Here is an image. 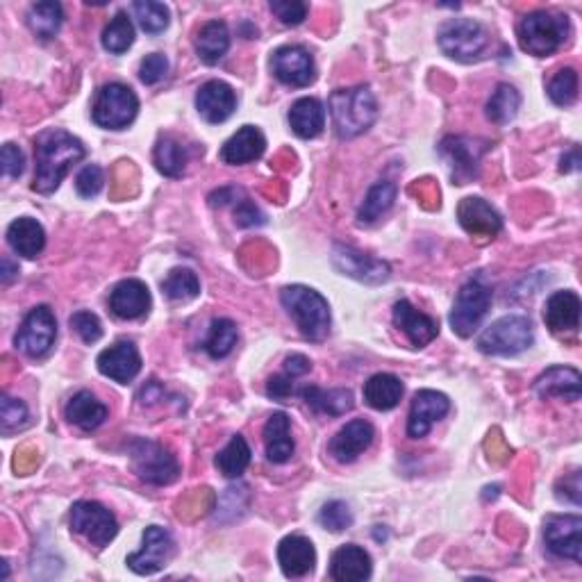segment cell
Here are the masks:
<instances>
[{"label": "cell", "mask_w": 582, "mask_h": 582, "mask_svg": "<svg viewBox=\"0 0 582 582\" xmlns=\"http://www.w3.org/2000/svg\"><path fill=\"white\" fill-rule=\"evenodd\" d=\"M548 96L560 107H571L578 98V73L571 66H564L548 82Z\"/></svg>", "instance_id": "obj_45"}, {"label": "cell", "mask_w": 582, "mask_h": 582, "mask_svg": "<svg viewBox=\"0 0 582 582\" xmlns=\"http://www.w3.org/2000/svg\"><path fill=\"white\" fill-rule=\"evenodd\" d=\"M544 321L551 332H576L580 326V298L576 291H555L546 301Z\"/></svg>", "instance_id": "obj_27"}, {"label": "cell", "mask_w": 582, "mask_h": 582, "mask_svg": "<svg viewBox=\"0 0 582 582\" xmlns=\"http://www.w3.org/2000/svg\"><path fill=\"white\" fill-rule=\"evenodd\" d=\"M489 305H492V289L480 278H471L467 285H462L451 312V328L455 335L464 339L471 337L487 317Z\"/></svg>", "instance_id": "obj_9"}, {"label": "cell", "mask_w": 582, "mask_h": 582, "mask_svg": "<svg viewBox=\"0 0 582 582\" xmlns=\"http://www.w3.org/2000/svg\"><path fill=\"white\" fill-rule=\"evenodd\" d=\"M35 157L37 171L32 189L39 194H53L71 166L85 157V146L69 132L46 130L35 139Z\"/></svg>", "instance_id": "obj_1"}, {"label": "cell", "mask_w": 582, "mask_h": 582, "mask_svg": "<svg viewBox=\"0 0 582 582\" xmlns=\"http://www.w3.org/2000/svg\"><path fill=\"white\" fill-rule=\"evenodd\" d=\"M71 528L91 546L105 548L119 532L114 514L96 501H80L71 510Z\"/></svg>", "instance_id": "obj_11"}, {"label": "cell", "mask_w": 582, "mask_h": 582, "mask_svg": "<svg viewBox=\"0 0 582 582\" xmlns=\"http://www.w3.org/2000/svg\"><path fill=\"white\" fill-rule=\"evenodd\" d=\"M57 339V321L55 314L48 305H39L35 310L28 312V317L23 319L19 332H16L14 344L23 355L39 360L51 353Z\"/></svg>", "instance_id": "obj_10"}, {"label": "cell", "mask_w": 582, "mask_h": 582, "mask_svg": "<svg viewBox=\"0 0 582 582\" xmlns=\"http://www.w3.org/2000/svg\"><path fill=\"white\" fill-rule=\"evenodd\" d=\"M557 489H567V494H560V501H569L573 505H580V473H571L564 480L557 482Z\"/></svg>", "instance_id": "obj_55"}, {"label": "cell", "mask_w": 582, "mask_h": 582, "mask_svg": "<svg viewBox=\"0 0 582 582\" xmlns=\"http://www.w3.org/2000/svg\"><path fill=\"white\" fill-rule=\"evenodd\" d=\"M403 382L396 378L394 373H376L367 382H364V401L369 407L378 412L394 410L403 398Z\"/></svg>", "instance_id": "obj_31"}, {"label": "cell", "mask_w": 582, "mask_h": 582, "mask_svg": "<svg viewBox=\"0 0 582 582\" xmlns=\"http://www.w3.org/2000/svg\"><path fill=\"white\" fill-rule=\"evenodd\" d=\"M571 35V23L564 14L553 12H530L521 19L517 28L519 46L528 55L548 57L560 51L564 41Z\"/></svg>", "instance_id": "obj_4"}, {"label": "cell", "mask_w": 582, "mask_h": 582, "mask_svg": "<svg viewBox=\"0 0 582 582\" xmlns=\"http://www.w3.org/2000/svg\"><path fill=\"white\" fill-rule=\"evenodd\" d=\"M251 464V446L241 435H235L228 446L216 455V469L226 478H241V473Z\"/></svg>", "instance_id": "obj_39"}, {"label": "cell", "mask_w": 582, "mask_h": 582, "mask_svg": "<svg viewBox=\"0 0 582 582\" xmlns=\"http://www.w3.org/2000/svg\"><path fill=\"white\" fill-rule=\"evenodd\" d=\"M319 523L330 532H342L353 526V512L344 501H330L323 505Z\"/></svg>", "instance_id": "obj_47"}, {"label": "cell", "mask_w": 582, "mask_h": 582, "mask_svg": "<svg viewBox=\"0 0 582 582\" xmlns=\"http://www.w3.org/2000/svg\"><path fill=\"white\" fill-rule=\"evenodd\" d=\"M532 323L519 314H510L494 321L478 339V348L485 355H519L532 346Z\"/></svg>", "instance_id": "obj_8"}, {"label": "cell", "mask_w": 582, "mask_h": 582, "mask_svg": "<svg viewBox=\"0 0 582 582\" xmlns=\"http://www.w3.org/2000/svg\"><path fill=\"white\" fill-rule=\"evenodd\" d=\"M153 160H155L157 171L164 173V176L180 178L187 166V148L182 146L176 137L166 135L157 141Z\"/></svg>", "instance_id": "obj_37"}, {"label": "cell", "mask_w": 582, "mask_h": 582, "mask_svg": "<svg viewBox=\"0 0 582 582\" xmlns=\"http://www.w3.org/2000/svg\"><path fill=\"white\" fill-rule=\"evenodd\" d=\"M278 562L287 578H303L317 564V551L303 535H289L278 546Z\"/></svg>", "instance_id": "obj_24"}, {"label": "cell", "mask_w": 582, "mask_h": 582, "mask_svg": "<svg viewBox=\"0 0 582 582\" xmlns=\"http://www.w3.org/2000/svg\"><path fill=\"white\" fill-rule=\"evenodd\" d=\"M169 73V60L162 53L146 55L139 66V78L144 85H157Z\"/></svg>", "instance_id": "obj_51"}, {"label": "cell", "mask_w": 582, "mask_h": 582, "mask_svg": "<svg viewBox=\"0 0 582 582\" xmlns=\"http://www.w3.org/2000/svg\"><path fill=\"white\" fill-rule=\"evenodd\" d=\"M289 126L294 130V135L301 139L319 137L323 128H326V110H323L321 101H317V98L296 101L289 110Z\"/></svg>", "instance_id": "obj_32"}, {"label": "cell", "mask_w": 582, "mask_h": 582, "mask_svg": "<svg viewBox=\"0 0 582 582\" xmlns=\"http://www.w3.org/2000/svg\"><path fill=\"white\" fill-rule=\"evenodd\" d=\"M332 264L344 276H351L360 282H369V285H378L389 278V264L376 260V257L364 255L355 251L351 246H335L332 251Z\"/></svg>", "instance_id": "obj_16"}, {"label": "cell", "mask_w": 582, "mask_h": 582, "mask_svg": "<svg viewBox=\"0 0 582 582\" xmlns=\"http://www.w3.org/2000/svg\"><path fill=\"white\" fill-rule=\"evenodd\" d=\"M96 364L98 371H101L105 378L121 382V385H128V382L139 376L141 355L132 342H116L114 346L105 348V351L98 355Z\"/></svg>", "instance_id": "obj_17"}, {"label": "cell", "mask_w": 582, "mask_h": 582, "mask_svg": "<svg viewBox=\"0 0 582 582\" xmlns=\"http://www.w3.org/2000/svg\"><path fill=\"white\" fill-rule=\"evenodd\" d=\"M521 96L512 85H498L492 98L487 101V116L496 126H505L510 123L519 112Z\"/></svg>", "instance_id": "obj_40"}, {"label": "cell", "mask_w": 582, "mask_h": 582, "mask_svg": "<svg viewBox=\"0 0 582 582\" xmlns=\"http://www.w3.org/2000/svg\"><path fill=\"white\" fill-rule=\"evenodd\" d=\"M162 289L171 301H191L201 294V280L191 269H173L162 282Z\"/></svg>", "instance_id": "obj_43"}, {"label": "cell", "mask_w": 582, "mask_h": 582, "mask_svg": "<svg viewBox=\"0 0 582 582\" xmlns=\"http://www.w3.org/2000/svg\"><path fill=\"white\" fill-rule=\"evenodd\" d=\"M132 44H135V26H132L126 12H119L103 30V48L112 55H121Z\"/></svg>", "instance_id": "obj_41"}, {"label": "cell", "mask_w": 582, "mask_h": 582, "mask_svg": "<svg viewBox=\"0 0 582 582\" xmlns=\"http://www.w3.org/2000/svg\"><path fill=\"white\" fill-rule=\"evenodd\" d=\"M535 392L542 398H562V401H580L582 378L571 367H551L535 380Z\"/></svg>", "instance_id": "obj_26"}, {"label": "cell", "mask_w": 582, "mask_h": 582, "mask_svg": "<svg viewBox=\"0 0 582 582\" xmlns=\"http://www.w3.org/2000/svg\"><path fill=\"white\" fill-rule=\"evenodd\" d=\"M0 273H3V282H10L19 273V266H14L10 257H3V271Z\"/></svg>", "instance_id": "obj_58"}, {"label": "cell", "mask_w": 582, "mask_h": 582, "mask_svg": "<svg viewBox=\"0 0 582 582\" xmlns=\"http://www.w3.org/2000/svg\"><path fill=\"white\" fill-rule=\"evenodd\" d=\"M264 148H266V139L262 132L255 126H244L241 130H237L235 135L226 141V144H223L221 160L232 166L248 164V162L260 160V157L264 155Z\"/></svg>", "instance_id": "obj_28"}, {"label": "cell", "mask_w": 582, "mask_h": 582, "mask_svg": "<svg viewBox=\"0 0 582 582\" xmlns=\"http://www.w3.org/2000/svg\"><path fill=\"white\" fill-rule=\"evenodd\" d=\"M196 110L201 112V116L207 123L228 121L237 110L235 89L223 80L205 82L196 94Z\"/></svg>", "instance_id": "obj_20"}, {"label": "cell", "mask_w": 582, "mask_h": 582, "mask_svg": "<svg viewBox=\"0 0 582 582\" xmlns=\"http://www.w3.org/2000/svg\"><path fill=\"white\" fill-rule=\"evenodd\" d=\"M105 185V176H103V169L96 164H87L85 169L78 173L76 178V189L82 198H94L101 194V189Z\"/></svg>", "instance_id": "obj_49"}, {"label": "cell", "mask_w": 582, "mask_h": 582, "mask_svg": "<svg viewBox=\"0 0 582 582\" xmlns=\"http://www.w3.org/2000/svg\"><path fill=\"white\" fill-rule=\"evenodd\" d=\"M310 369H312V364L305 355H291L285 360V373L289 378L305 376V373H310Z\"/></svg>", "instance_id": "obj_56"}, {"label": "cell", "mask_w": 582, "mask_h": 582, "mask_svg": "<svg viewBox=\"0 0 582 582\" xmlns=\"http://www.w3.org/2000/svg\"><path fill=\"white\" fill-rule=\"evenodd\" d=\"M305 403L312 407L314 412H321V414H328V417H342V414L351 412L353 410V394L351 389H319V387H303L301 392Z\"/></svg>", "instance_id": "obj_35"}, {"label": "cell", "mask_w": 582, "mask_h": 582, "mask_svg": "<svg viewBox=\"0 0 582 582\" xmlns=\"http://www.w3.org/2000/svg\"><path fill=\"white\" fill-rule=\"evenodd\" d=\"M373 437H376V430H373L371 423L364 419H355L351 423H346V426L330 439L328 453L335 457L339 464H351L367 451Z\"/></svg>", "instance_id": "obj_19"}, {"label": "cell", "mask_w": 582, "mask_h": 582, "mask_svg": "<svg viewBox=\"0 0 582 582\" xmlns=\"http://www.w3.org/2000/svg\"><path fill=\"white\" fill-rule=\"evenodd\" d=\"M396 194H398L396 182L392 180L376 182V185L369 189V194L364 196V203L360 207V212H357V221H360L362 226H371V223H376L382 214H387L389 210H392Z\"/></svg>", "instance_id": "obj_36"}, {"label": "cell", "mask_w": 582, "mask_h": 582, "mask_svg": "<svg viewBox=\"0 0 582 582\" xmlns=\"http://www.w3.org/2000/svg\"><path fill=\"white\" fill-rule=\"evenodd\" d=\"M373 571L371 555L357 544H346L332 553L330 576L337 582H362L369 580Z\"/></svg>", "instance_id": "obj_25"}, {"label": "cell", "mask_w": 582, "mask_h": 582, "mask_svg": "<svg viewBox=\"0 0 582 582\" xmlns=\"http://www.w3.org/2000/svg\"><path fill=\"white\" fill-rule=\"evenodd\" d=\"M173 557V539L169 530L162 526H148L144 530V546L141 551L128 555L126 564L137 576H153L162 571Z\"/></svg>", "instance_id": "obj_13"}, {"label": "cell", "mask_w": 582, "mask_h": 582, "mask_svg": "<svg viewBox=\"0 0 582 582\" xmlns=\"http://www.w3.org/2000/svg\"><path fill=\"white\" fill-rule=\"evenodd\" d=\"M271 12L285 26H301L307 16V5L298 3V0H271Z\"/></svg>", "instance_id": "obj_50"}, {"label": "cell", "mask_w": 582, "mask_h": 582, "mask_svg": "<svg viewBox=\"0 0 582 582\" xmlns=\"http://www.w3.org/2000/svg\"><path fill=\"white\" fill-rule=\"evenodd\" d=\"M130 462L137 476L151 485H171L180 476L176 455L151 439H135L130 444Z\"/></svg>", "instance_id": "obj_6"}, {"label": "cell", "mask_w": 582, "mask_h": 582, "mask_svg": "<svg viewBox=\"0 0 582 582\" xmlns=\"http://www.w3.org/2000/svg\"><path fill=\"white\" fill-rule=\"evenodd\" d=\"M28 426V407L19 398L3 396L0 401V430L3 435H12L16 430H23Z\"/></svg>", "instance_id": "obj_46"}, {"label": "cell", "mask_w": 582, "mask_h": 582, "mask_svg": "<svg viewBox=\"0 0 582 582\" xmlns=\"http://www.w3.org/2000/svg\"><path fill=\"white\" fill-rule=\"evenodd\" d=\"M439 153L446 157L457 185H467L471 178H476L482 155V146H476V141L467 137H446L439 146Z\"/></svg>", "instance_id": "obj_21"}, {"label": "cell", "mask_w": 582, "mask_h": 582, "mask_svg": "<svg viewBox=\"0 0 582 582\" xmlns=\"http://www.w3.org/2000/svg\"><path fill=\"white\" fill-rule=\"evenodd\" d=\"M544 542L562 560L580 562L582 557V519L578 514H551L544 521Z\"/></svg>", "instance_id": "obj_12"}, {"label": "cell", "mask_w": 582, "mask_h": 582, "mask_svg": "<svg viewBox=\"0 0 582 582\" xmlns=\"http://www.w3.org/2000/svg\"><path fill=\"white\" fill-rule=\"evenodd\" d=\"M132 10H135V16L139 21V26L148 35H160L166 28H169V7L164 3H155V0H137L135 5H132Z\"/></svg>", "instance_id": "obj_44"}, {"label": "cell", "mask_w": 582, "mask_h": 582, "mask_svg": "<svg viewBox=\"0 0 582 582\" xmlns=\"http://www.w3.org/2000/svg\"><path fill=\"white\" fill-rule=\"evenodd\" d=\"M280 301L298 330L310 342H323L330 332V307L319 291L303 285H291L280 291Z\"/></svg>", "instance_id": "obj_3"}, {"label": "cell", "mask_w": 582, "mask_h": 582, "mask_svg": "<svg viewBox=\"0 0 582 582\" xmlns=\"http://www.w3.org/2000/svg\"><path fill=\"white\" fill-rule=\"evenodd\" d=\"M578 164H580L578 148H573V151H571L569 155H564V157H562V166H560V171H564V173H569V171H576V169H578Z\"/></svg>", "instance_id": "obj_57"}, {"label": "cell", "mask_w": 582, "mask_h": 582, "mask_svg": "<svg viewBox=\"0 0 582 582\" xmlns=\"http://www.w3.org/2000/svg\"><path fill=\"white\" fill-rule=\"evenodd\" d=\"M266 457L273 464H285L294 455V439H291V423L285 412L271 414L264 426Z\"/></svg>", "instance_id": "obj_30"}, {"label": "cell", "mask_w": 582, "mask_h": 582, "mask_svg": "<svg viewBox=\"0 0 582 582\" xmlns=\"http://www.w3.org/2000/svg\"><path fill=\"white\" fill-rule=\"evenodd\" d=\"M394 323L417 348L428 346L432 339L439 335V323L428 317V314L419 312L417 307L410 301H405V298L394 305Z\"/></svg>", "instance_id": "obj_23"}, {"label": "cell", "mask_w": 582, "mask_h": 582, "mask_svg": "<svg viewBox=\"0 0 582 582\" xmlns=\"http://www.w3.org/2000/svg\"><path fill=\"white\" fill-rule=\"evenodd\" d=\"M439 48L457 62H476L487 51V30L473 19H451L439 28Z\"/></svg>", "instance_id": "obj_5"}, {"label": "cell", "mask_w": 582, "mask_h": 582, "mask_svg": "<svg viewBox=\"0 0 582 582\" xmlns=\"http://www.w3.org/2000/svg\"><path fill=\"white\" fill-rule=\"evenodd\" d=\"M457 219H460V226L473 237L494 239L503 230L501 216L485 198L478 196L464 198L460 207H457Z\"/></svg>", "instance_id": "obj_18"}, {"label": "cell", "mask_w": 582, "mask_h": 582, "mask_svg": "<svg viewBox=\"0 0 582 582\" xmlns=\"http://www.w3.org/2000/svg\"><path fill=\"white\" fill-rule=\"evenodd\" d=\"M235 221L239 223L241 228H251V226H262L264 223V214L257 210V207L244 198V201L239 203V207L235 210Z\"/></svg>", "instance_id": "obj_53"}, {"label": "cell", "mask_w": 582, "mask_h": 582, "mask_svg": "<svg viewBox=\"0 0 582 582\" xmlns=\"http://www.w3.org/2000/svg\"><path fill=\"white\" fill-rule=\"evenodd\" d=\"M273 76L282 85L289 87H307L314 80V60L307 48L303 46H282L273 53L271 60Z\"/></svg>", "instance_id": "obj_15"}, {"label": "cell", "mask_w": 582, "mask_h": 582, "mask_svg": "<svg viewBox=\"0 0 582 582\" xmlns=\"http://www.w3.org/2000/svg\"><path fill=\"white\" fill-rule=\"evenodd\" d=\"M110 310L114 317L126 321L146 317L148 310H151V291H148V287L141 280H121L110 291Z\"/></svg>", "instance_id": "obj_22"}, {"label": "cell", "mask_w": 582, "mask_h": 582, "mask_svg": "<svg viewBox=\"0 0 582 582\" xmlns=\"http://www.w3.org/2000/svg\"><path fill=\"white\" fill-rule=\"evenodd\" d=\"M330 116L335 132L342 139L360 137L378 119V103L369 87L337 89L330 96Z\"/></svg>", "instance_id": "obj_2"}, {"label": "cell", "mask_w": 582, "mask_h": 582, "mask_svg": "<svg viewBox=\"0 0 582 582\" xmlns=\"http://www.w3.org/2000/svg\"><path fill=\"white\" fill-rule=\"evenodd\" d=\"M237 344V326L230 319H214L205 339V351L214 360L228 357Z\"/></svg>", "instance_id": "obj_42"}, {"label": "cell", "mask_w": 582, "mask_h": 582, "mask_svg": "<svg viewBox=\"0 0 582 582\" xmlns=\"http://www.w3.org/2000/svg\"><path fill=\"white\" fill-rule=\"evenodd\" d=\"M71 328L78 332L80 339L85 344H96L98 339L103 337V326H101V319L96 317V314L91 312H76L71 317Z\"/></svg>", "instance_id": "obj_48"}, {"label": "cell", "mask_w": 582, "mask_h": 582, "mask_svg": "<svg viewBox=\"0 0 582 582\" xmlns=\"http://www.w3.org/2000/svg\"><path fill=\"white\" fill-rule=\"evenodd\" d=\"M230 48V30L223 21H207L196 35V53L205 64H219Z\"/></svg>", "instance_id": "obj_34"}, {"label": "cell", "mask_w": 582, "mask_h": 582, "mask_svg": "<svg viewBox=\"0 0 582 582\" xmlns=\"http://www.w3.org/2000/svg\"><path fill=\"white\" fill-rule=\"evenodd\" d=\"M266 392H269V396L278 398V401H285V398H289L291 394H294V378H289L287 373H285V376L271 378L269 387H266Z\"/></svg>", "instance_id": "obj_54"}, {"label": "cell", "mask_w": 582, "mask_h": 582, "mask_svg": "<svg viewBox=\"0 0 582 582\" xmlns=\"http://www.w3.org/2000/svg\"><path fill=\"white\" fill-rule=\"evenodd\" d=\"M64 414L73 426L91 432L98 426H103L110 412H107V407L91 392H78L69 403H66Z\"/></svg>", "instance_id": "obj_33"}, {"label": "cell", "mask_w": 582, "mask_h": 582, "mask_svg": "<svg viewBox=\"0 0 582 582\" xmlns=\"http://www.w3.org/2000/svg\"><path fill=\"white\" fill-rule=\"evenodd\" d=\"M62 5L55 0H44L30 7L28 26L39 39H53L62 26Z\"/></svg>", "instance_id": "obj_38"}, {"label": "cell", "mask_w": 582, "mask_h": 582, "mask_svg": "<svg viewBox=\"0 0 582 582\" xmlns=\"http://www.w3.org/2000/svg\"><path fill=\"white\" fill-rule=\"evenodd\" d=\"M3 169L7 178H21L23 169H26V157H23L21 148L14 144H5L3 146Z\"/></svg>", "instance_id": "obj_52"}, {"label": "cell", "mask_w": 582, "mask_h": 582, "mask_svg": "<svg viewBox=\"0 0 582 582\" xmlns=\"http://www.w3.org/2000/svg\"><path fill=\"white\" fill-rule=\"evenodd\" d=\"M448 410H451V401L442 392L435 389H421L414 394V401L410 407V419H407V435L412 439L426 437L430 428L437 421H442Z\"/></svg>", "instance_id": "obj_14"}, {"label": "cell", "mask_w": 582, "mask_h": 582, "mask_svg": "<svg viewBox=\"0 0 582 582\" xmlns=\"http://www.w3.org/2000/svg\"><path fill=\"white\" fill-rule=\"evenodd\" d=\"M7 241H10L14 253L35 260L46 246V232L37 219L21 216V219L12 221V226L7 228Z\"/></svg>", "instance_id": "obj_29"}, {"label": "cell", "mask_w": 582, "mask_h": 582, "mask_svg": "<svg viewBox=\"0 0 582 582\" xmlns=\"http://www.w3.org/2000/svg\"><path fill=\"white\" fill-rule=\"evenodd\" d=\"M139 112V101L135 91L121 85V82H110L101 91H98L94 110V123L98 128L105 130H123L128 128Z\"/></svg>", "instance_id": "obj_7"}]
</instances>
